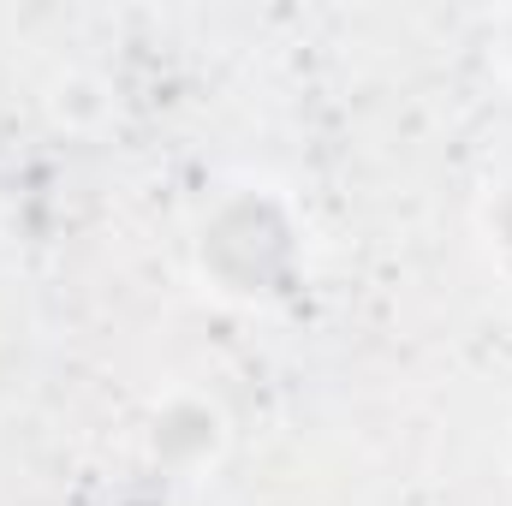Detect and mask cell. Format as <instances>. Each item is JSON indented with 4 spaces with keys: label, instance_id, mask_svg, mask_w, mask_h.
<instances>
[{
    "label": "cell",
    "instance_id": "cell-1",
    "mask_svg": "<svg viewBox=\"0 0 512 506\" xmlns=\"http://www.w3.org/2000/svg\"><path fill=\"white\" fill-rule=\"evenodd\" d=\"M191 256H197V274L221 298L262 304L298 280L304 233H298V215L286 209L280 191L233 185L203 209V221L191 233Z\"/></svg>",
    "mask_w": 512,
    "mask_h": 506
},
{
    "label": "cell",
    "instance_id": "cell-2",
    "mask_svg": "<svg viewBox=\"0 0 512 506\" xmlns=\"http://www.w3.org/2000/svg\"><path fill=\"white\" fill-rule=\"evenodd\" d=\"M221 447V411L197 393H179L155 411L149 423V453L161 465H203L209 453Z\"/></svg>",
    "mask_w": 512,
    "mask_h": 506
},
{
    "label": "cell",
    "instance_id": "cell-3",
    "mask_svg": "<svg viewBox=\"0 0 512 506\" xmlns=\"http://www.w3.org/2000/svg\"><path fill=\"white\" fill-rule=\"evenodd\" d=\"M483 233H489V251L512 268V173L495 185V197H489V209H483Z\"/></svg>",
    "mask_w": 512,
    "mask_h": 506
},
{
    "label": "cell",
    "instance_id": "cell-4",
    "mask_svg": "<svg viewBox=\"0 0 512 506\" xmlns=\"http://www.w3.org/2000/svg\"><path fill=\"white\" fill-rule=\"evenodd\" d=\"M507 54H512V48H507Z\"/></svg>",
    "mask_w": 512,
    "mask_h": 506
}]
</instances>
